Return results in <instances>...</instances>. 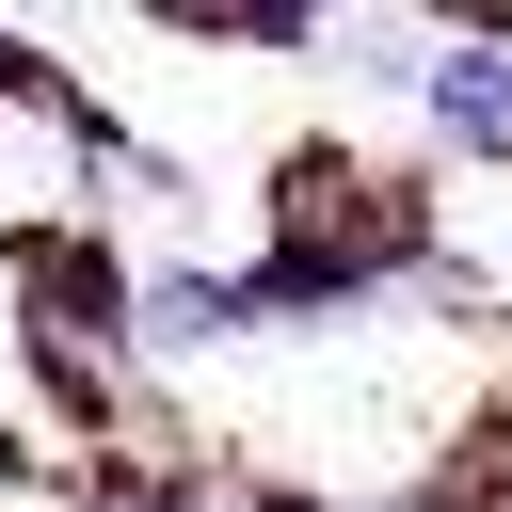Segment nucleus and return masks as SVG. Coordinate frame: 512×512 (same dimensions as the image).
<instances>
[{"mask_svg": "<svg viewBox=\"0 0 512 512\" xmlns=\"http://www.w3.org/2000/svg\"><path fill=\"white\" fill-rule=\"evenodd\" d=\"M224 336H240V304H224L208 256H128V304H112V352H128V368H192V352H224Z\"/></svg>", "mask_w": 512, "mask_h": 512, "instance_id": "f257e3e1", "label": "nucleus"}, {"mask_svg": "<svg viewBox=\"0 0 512 512\" xmlns=\"http://www.w3.org/2000/svg\"><path fill=\"white\" fill-rule=\"evenodd\" d=\"M416 96H432V128H448L464 160H512V48H480V32H448Z\"/></svg>", "mask_w": 512, "mask_h": 512, "instance_id": "f03ea898", "label": "nucleus"}]
</instances>
